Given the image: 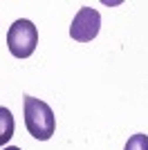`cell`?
Wrapping results in <instances>:
<instances>
[{"label": "cell", "instance_id": "obj_4", "mask_svg": "<svg viewBox=\"0 0 148 150\" xmlns=\"http://www.w3.org/2000/svg\"><path fill=\"white\" fill-rule=\"evenodd\" d=\"M14 130H16V123H14V114L7 110V108L0 105V146H5L9 139L14 137Z\"/></svg>", "mask_w": 148, "mask_h": 150}, {"label": "cell", "instance_id": "obj_1", "mask_svg": "<svg viewBox=\"0 0 148 150\" xmlns=\"http://www.w3.org/2000/svg\"><path fill=\"white\" fill-rule=\"evenodd\" d=\"M25 105V125L34 139L38 141H47L56 130V117L52 112V108L41 99H34L29 94H25L23 99Z\"/></svg>", "mask_w": 148, "mask_h": 150}, {"label": "cell", "instance_id": "obj_3", "mask_svg": "<svg viewBox=\"0 0 148 150\" xmlns=\"http://www.w3.org/2000/svg\"><path fill=\"white\" fill-rule=\"evenodd\" d=\"M99 27H101V13L92 7H81L79 13L72 20L70 36L79 43H90L92 38H97Z\"/></svg>", "mask_w": 148, "mask_h": 150}, {"label": "cell", "instance_id": "obj_2", "mask_svg": "<svg viewBox=\"0 0 148 150\" xmlns=\"http://www.w3.org/2000/svg\"><path fill=\"white\" fill-rule=\"evenodd\" d=\"M38 45V29L27 18L16 20L7 31V47L16 58H27L34 54Z\"/></svg>", "mask_w": 148, "mask_h": 150}, {"label": "cell", "instance_id": "obj_5", "mask_svg": "<svg viewBox=\"0 0 148 150\" xmlns=\"http://www.w3.org/2000/svg\"><path fill=\"white\" fill-rule=\"evenodd\" d=\"M123 150H148V134H132Z\"/></svg>", "mask_w": 148, "mask_h": 150}, {"label": "cell", "instance_id": "obj_6", "mask_svg": "<svg viewBox=\"0 0 148 150\" xmlns=\"http://www.w3.org/2000/svg\"><path fill=\"white\" fill-rule=\"evenodd\" d=\"M2 150H20V148H16V146H9V148H2Z\"/></svg>", "mask_w": 148, "mask_h": 150}]
</instances>
